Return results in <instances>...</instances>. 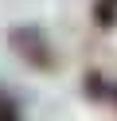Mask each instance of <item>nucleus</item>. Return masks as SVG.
Here are the masks:
<instances>
[{
  "label": "nucleus",
  "mask_w": 117,
  "mask_h": 121,
  "mask_svg": "<svg viewBox=\"0 0 117 121\" xmlns=\"http://www.w3.org/2000/svg\"><path fill=\"white\" fill-rule=\"evenodd\" d=\"M12 47L20 51L27 63H35V66H51V47H47V43H43V35H39V31H31V27L12 31Z\"/></svg>",
  "instance_id": "nucleus-1"
},
{
  "label": "nucleus",
  "mask_w": 117,
  "mask_h": 121,
  "mask_svg": "<svg viewBox=\"0 0 117 121\" xmlns=\"http://www.w3.org/2000/svg\"><path fill=\"white\" fill-rule=\"evenodd\" d=\"M94 24L98 27H113L117 24V0H98L94 4Z\"/></svg>",
  "instance_id": "nucleus-2"
},
{
  "label": "nucleus",
  "mask_w": 117,
  "mask_h": 121,
  "mask_svg": "<svg viewBox=\"0 0 117 121\" xmlns=\"http://www.w3.org/2000/svg\"><path fill=\"white\" fill-rule=\"evenodd\" d=\"M0 121H16V117H0Z\"/></svg>",
  "instance_id": "nucleus-3"
},
{
  "label": "nucleus",
  "mask_w": 117,
  "mask_h": 121,
  "mask_svg": "<svg viewBox=\"0 0 117 121\" xmlns=\"http://www.w3.org/2000/svg\"><path fill=\"white\" fill-rule=\"evenodd\" d=\"M113 102H117V90H113Z\"/></svg>",
  "instance_id": "nucleus-4"
}]
</instances>
